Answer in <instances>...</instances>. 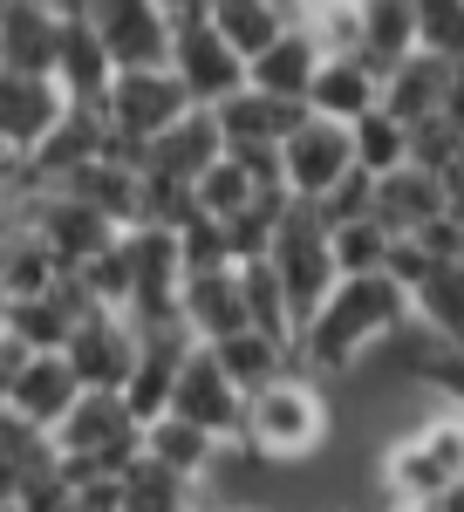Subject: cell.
Returning <instances> with one entry per match:
<instances>
[{"label": "cell", "mask_w": 464, "mask_h": 512, "mask_svg": "<svg viewBox=\"0 0 464 512\" xmlns=\"http://www.w3.org/2000/svg\"><path fill=\"white\" fill-rule=\"evenodd\" d=\"M116 512H198L192 506V485L171 478L164 465H151L144 451L116 472Z\"/></svg>", "instance_id": "cell-30"}, {"label": "cell", "mask_w": 464, "mask_h": 512, "mask_svg": "<svg viewBox=\"0 0 464 512\" xmlns=\"http://www.w3.org/2000/svg\"><path fill=\"white\" fill-rule=\"evenodd\" d=\"M62 362L76 369L82 390H103L116 396L130 383V362H137V328L110 308H89V315L69 328V342H62Z\"/></svg>", "instance_id": "cell-8"}, {"label": "cell", "mask_w": 464, "mask_h": 512, "mask_svg": "<svg viewBox=\"0 0 464 512\" xmlns=\"http://www.w3.org/2000/svg\"><path fill=\"white\" fill-rule=\"evenodd\" d=\"M321 512H342V506H321Z\"/></svg>", "instance_id": "cell-48"}, {"label": "cell", "mask_w": 464, "mask_h": 512, "mask_svg": "<svg viewBox=\"0 0 464 512\" xmlns=\"http://www.w3.org/2000/svg\"><path fill=\"white\" fill-rule=\"evenodd\" d=\"M376 96H383V76H376L362 55H321V69H314L301 110L348 130L355 117H369V110H376Z\"/></svg>", "instance_id": "cell-13"}, {"label": "cell", "mask_w": 464, "mask_h": 512, "mask_svg": "<svg viewBox=\"0 0 464 512\" xmlns=\"http://www.w3.org/2000/svg\"><path fill=\"white\" fill-rule=\"evenodd\" d=\"M437 117H444V123H451V130L464 137V69H451V82H444V103H437Z\"/></svg>", "instance_id": "cell-40"}, {"label": "cell", "mask_w": 464, "mask_h": 512, "mask_svg": "<svg viewBox=\"0 0 464 512\" xmlns=\"http://www.w3.org/2000/svg\"><path fill=\"white\" fill-rule=\"evenodd\" d=\"M151 7H164V14H171V21H178V14H198V7H205V0H151Z\"/></svg>", "instance_id": "cell-42"}, {"label": "cell", "mask_w": 464, "mask_h": 512, "mask_svg": "<svg viewBox=\"0 0 464 512\" xmlns=\"http://www.w3.org/2000/svg\"><path fill=\"white\" fill-rule=\"evenodd\" d=\"M171 239H178V267H185V274H226V267H232L226 226H219V219H205V212H198V219H185Z\"/></svg>", "instance_id": "cell-36"}, {"label": "cell", "mask_w": 464, "mask_h": 512, "mask_svg": "<svg viewBox=\"0 0 464 512\" xmlns=\"http://www.w3.org/2000/svg\"><path fill=\"white\" fill-rule=\"evenodd\" d=\"M430 267H437V260H430V253L417 246V239H389V260H383V274L396 280L403 294H417V280H424Z\"/></svg>", "instance_id": "cell-39"}, {"label": "cell", "mask_w": 464, "mask_h": 512, "mask_svg": "<svg viewBox=\"0 0 464 512\" xmlns=\"http://www.w3.org/2000/svg\"><path fill=\"white\" fill-rule=\"evenodd\" d=\"M232 512H267V506H232Z\"/></svg>", "instance_id": "cell-45"}, {"label": "cell", "mask_w": 464, "mask_h": 512, "mask_svg": "<svg viewBox=\"0 0 464 512\" xmlns=\"http://www.w3.org/2000/svg\"><path fill=\"white\" fill-rule=\"evenodd\" d=\"M458 151H464V137H458L444 117H430V123H417V130H410V171L444 178V171L458 164Z\"/></svg>", "instance_id": "cell-38"}, {"label": "cell", "mask_w": 464, "mask_h": 512, "mask_svg": "<svg viewBox=\"0 0 464 512\" xmlns=\"http://www.w3.org/2000/svg\"><path fill=\"white\" fill-rule=\"evenodd\" d=\"M239 274V308H246V328L253 335H267L280 349H294V315H287V294H280V280H273L267 260H246V267H232Z\"/></svg>", "instance_id": "cell-29"}, {"label": "cell", "mask_w": 464, "mask_h": 512, "mask_svg": "<svg viewBox=\"0 0 464 512\" xmlns=\"http://www.w3.org/2000/svg\"><path fill=\"white\" fill-rule=\"evenodd\" d=\"M267 267L280 280V294H287L294 328H301L328 301V287H335V253H328V226L314 219V205H294L287 198V212L273 226V246H267Z\"/></svg>", "instance_id": "cell-3"}, {"label": "cell", "mask_w": 464, "mask_h": 512, "mask_svg": "<svg viewBox=\"0 0 464 512\" xmlns=\"http://www.w3.org/2000/svg\"><path fill=\"white\" fill-rule=\"evenodd\" d=\"M362 512H430V506H396V499H376V506H362Z\"/></svg>", "instance_id": "cell-43"}, {"label": "cell", "mask_w": 464, "mask_h": 512, "mask_svg": "<svg viewBox=\"0 0 464 512\" xmlns=\"http://www.w3.org/2000/svg\"><path fill=\"white\" fill-rule=\"evenodd\" d=\"M410 321L424 328L430 342L444 349H464V260H437L417 294H410Z\"/></svg>", "instance_id": "cell-23"}, {"label": "cell", "mask_w": 464, "mask_h": 512, "mask_svg": "<svg viewBox=\"0 0 464 512\" xmlns=\"http://www.w3.org/2000/svg\"><path fill=\"white\" fill-rule=\"evenodd\" d=\"M328 253H335V280L383 274V260H389V233L376 226V219H355V226H335V233H328Z\"/></svg>", "instance_id": "cell-34"}, {"label": "cell", "mask_w": 464, "mask_h": 512, "mask_svg": "<svg viewBox=\"0 0 464 512\" xmlns=\"http://www.w3.org/2000/svg\"><path fill=\"white\" fill-rule=\"evenodd\" d=\"M444 82H451V62H437V55H403L396 69L383 76V96H376V110L396 117L403 130H417V123L437 117V103H444Z\"/></svg>", "instance_id": "cell-19"}, {"label": "cell", "mask_w": 464, "mask_h": 512, "mask_svg": "<svg viewBox=\"0 0 464 512\" xmlns=\"http://www.w3.org/2000/svg\"><path fill=\"white\" fill-rule=\"evenodd\" d=\"M178 328L192 335L198 349L226 342L246 328V308H239V274H185L178 280Z\"/></svg>", "instance_id": "cell-16"}, {"label": "cell", "mask_w": 464, "mask_h": 512, "mask_svg": "<svg viewBox=\"0 0 464 512\" xmlns=\"http://www.w3.org/2000/svg\"><path fill=\"white\" fill-rule=\"evenodd\" d=\"M212 362H219V376H226L239 396L267 390V383H280L287 369H294V349H280V342H267V335H253V328H239V335H226V342H212Z\"/></svg>", "instance_id": "cell-25"}, {"label": "cell", "mask_w": 464, "mask_h": 512, "mask_svg": "<svg viewBox=\"0 0 464 512\" xmlns=\"http://www.w3.org/2000/svg\"><path fill=\"white\" fill-rule=\"evenodd\" d=\"M430 512H464V478H451V485L437 492V506H430Z\"/></svg>", "instance_id": "cell-41"}, {"label": "cell", "mask_w": 464, "mask_h": 512, "mask_svg": "<svg viewBox=\"0 0 464 512\" xmlns=\"http://www.w3.org/2000/svg\"><path fill=\"white\" fill-rule=\"evenodd\" d=\"M253 198H260V192H253V178H246V171H239L226 151H219V158H212V164L192 178V205L205 212V219H219V226H226L232 212H246Z\"/></svg>", "instance_id": "cell-33"}, {"label": "cell", "mask_w": 464, "mask_h": 512, "mask_svg": "<svg viewBox=\"0 0 464 512\" xmlns=\"http://www.w3.org/2000/svg\"><path fill=\"white\" fill-rule=\"evenodd\" d=\"M314 219L335 233V226H355V219H376V178H362V171H348L335 192L314 205Z\"/></svg>", "instance_id": "cell-37"}, {"label": "cell", "mask_w": 464, "mask_h": 512, "mask_svg": "<svg viewBox=\"0 0 464 512\" xmlns=\"http://www.w3.org/2000/svg\"><path fill=\"white\" fill-rule=\"evenodd\" d=\"M185 110H192V103H185V89L171 82V69H123V76L110 82V96H103V123H110L116 137H137V144L164 137Z\"/></svg>", "instance_id": "cell-9"}, {"label": "cell", "mask_w": 464, "mask_h": 512, "mask_svg": "<svg viewBox=\"0 0 464 512\" xmlns=\"http://www.w3.org/2000/svg\"><path fill=\"white\" fill-rule=\"evenodd\" d=\"M48 472H55V444L14 410H0V506H21V492Z\"/></svg>", "instance_id": "cell-26"}, {"label": "cell", "mask_w": 464, "mask_h": 512, "mask_svg": "<svg viewBox=\"0 0 464 512\" xmlns=\"http://www.w3.org/2000/svg\"><path fill=\"white\" fill-rule=\"evenodd\" d=\"M76 14L103 41L116 76L123 69H164V55H171V14L164 7H151V0H82Z\"/></svg>", "instance_id": "cell-5"}, {"label": "cell", "mask_w": 464, "mask_h": 512, "mask_svg": "<svg viewBox=\"0 0 464 512\" xmlns=\"http://www.w3.org/2000/svg\"><path fill=\"white\" fill-rule=\"evenodd\" d=\"M314 69H321V48H314V35L301 28V21H287L280 35L246 62V89L253 96H273V103H301L308 96Z\"/></svg>", "instance_id": "cell-14"}, {"label": "cell", "mask_w": 464, "mask_h": 512, "mask_svg": "<svg viewBox=\"0 0 464 512\" xmlns=\"http://www.w3.org/2000/svg\"><path fill=\"white\" fill-rule=\"evenodd\" d=\"M62 512H89V506H76V499H69V506H62Z\"/></svg>", "instance_id": "cell-44"}, {"label": "cell", "mask_w": 464, "mask_h": 512, "mask_svg": "<svg viewBox=\"0 0 464 512\" xmlns=\"http://www.w3.org/2000/svg\"><path fill=\"white\" fill-rule=\"evenodd\" d=\"M328 437H335V396L321 390V383H308L301 369H287L280 383L246 396V431H239V444L260 465H308Z\"/></svg>", "instance_id": "cell-2"}, {"label": "cell", "mask_w": 464, "mask_h": 512, "mask_svg": "<svg viewBox=\"0 0 464 512\" xmlns=\"http://www.w3.org/2000/svg\"><path fill=\"white\" fill-rule=\"evenodd\" d=\"M198 14L212 21V35L226 41L239 62H253V55H260V48H267V41L287 28V14H280L273 0H205Z\"/></svg>", "instance_id": "cell-27"}, {"label": "cell", "mask_w": 464, "mask_h": 512, "mask_svg": "<svg viewBox=\"0 0 464 512\" xmlns=\"http://www.w3.org/2000/svg\"><path fill=\"white\" fill-rule=\"evenodd\" d=\"M403 321H410V294L389 274L335 280L328 301H321V308L301 321V335H294V369H301L308 383H321V390H335V383L355 376V362L369 349H383Z\"/></svg>", "instance_id": "cell-1"}, {"label": "cell", "mask_w": 464, "mask_h": 512, "mask_svg": "<svg viewBox=\"0 0 464 512\" xmlns=\"http://www.w3.org/2000/svg\"><path fill=\"white\" fill-rule=\"evenodd\" d=\"M355 158H348V130L328 117H301L280 137V192L294 205H321V198L342 185Z\"/></svg>", "instance_id": "cell-6"}, {"label": "cell", "mask_w": 464, "mask_h": 512, "mask_svg": "<svg viewBox=\"0 0 464 512\" xmlns=\"http://www.w3.org/2000/svg\"><path fill=\"white\" fill-rule=\"evenodd\" d=\"M0 396H7V369H0Z\"/></svg>", "instance_id": "cell-46"}, {"label": "cell", "mask_w": 464, "mask_h": 512, "mask_svg": "<svg viewBox=\"0 0 464 512\" xmlns=\"http://www.w3.org/2000/svg\"><path fill=\"white\" fill-rule=\"evenodd\" d=\"M444 212V185L430 178V171H389V178H376V226H383L389 239H410L424 233L430 219Z\"/></svg>", "instance_id": "cell-22"}, {"label": "cell", "mask_w": 464, "mask_h": 512, "mask_svg": "<svg viewBox=\"0 0 464 512\" xmlns=\"http://www.w3.org/2000/svg\"><path fill=\"white\" fill-rule=\"evenodd\" d=\"M103 151V110H76V103H62V117L48 123V137H41L35 151H28V178H35L41 192H55L69 171H82V164Z\"/></svg>", "instance_id": "cell-15"}, {"label": "cell", "mask_w": 464, "mask_h": 512, "mask_svg": "<svg viewBox=\"0 0 464 512\" xmlns=\"http://www.w3.org/2000/svg\"><path fill=\"white\" fill-rule=\"evenodd\" d=\"M55 117H62L55 82L48 76H7V69H0V151H7V158H28L41 137H48Z\"/></svg>", "instance_id": "cell-17"}, {"label": "cell", "mask_w": 464, "mask_h": 512, "mask_svg": "<svg viewBox=\"0 0 464 512\" xmlns=\"http://www.w3.org/2000/svg\"><path fill=\"white\" fill-rule=\"evenodd\" d=\"M301 117H308L301 103H273V96H253V89H239V96H226V103L212 110L219 144H226V151H253V144L280 151V137H287Z\"/></svg>", "instance_id": "cell-20"}, {"label": "cell", "mask_w": 464, "mask_h": 512, "mask_svg": "<svg viewBox=\"0 0 464 512\" xmlns=\"http://www.w3.org/2000/svg\"><path fill=\"white\" fill-rule=\"evenodd\" d=\"M348 158H355L362 178H389V171L410 164V130L396 117H383V110H369V117L348 123Z\"/></svg>", "instance_id": "cell-31"}, {"label": "cell", "mask_w": 464, "mask_h": 512, "mask_svg": "<svg viewBox=\"0 0 464 512\" xmlns=\"http://www.w3.org/2000/svg\"><path fill=\"white\" fill-rule=\"evenodd\" d=\"M403 437H410L430 465L444 472V485H451V478H464V410H451V403H430V410H424V417H417Z\"/></svg>", "instance_id": "cell-32"}, {"label": "cell", "mask_w": 464, "mask_h": 512, "mask_svg": "<svg viewBox=\"0 0 464 512\" xmlns=\"http://www.w3.org/2000/svg\"><path fill=\"white\" fill-rule=\"evenodd\" d=\"M219 151H226V144H219V123H212V110H185V117L171 123L164 137H151V164H144V171L192 185V178H198L212 158H219Z\"/></svg>", "instance_id": "cell-24"}, {"label": "cell", "mask_w": 464, "mask_h": 512, "mask_svg": "<svg viewBox=\"0 0 464 512\" xmlns=\"http://www.w3.org/2000/svg\"><path fill=\"white\" fill-rule=\"evenodd\" d=\"M35 239L55 253L62 274H76L82 260H96L103 246H116V226L96 205H82V198H69V192H41L35 198Z\"/></svg>", "instance_id": "cell-10"}, {"label": "cell", "mask_w": 464, "mask_h": 512, "mask_svg": "<svg viewBox=\"0 0 464 512\" xmlns=\"http://www.w3.org/2000/svg\"><path fill=\"white\" fill-rule=\"evenodd\" d=\"M0 512H21V506H0Z\"/></svg>", "instance_id": "cell-47"}, {"label": "cell", "mask_w": 464, "mask_h": 512, "mask_svg": "<svg viewBox=\"0 0 464 512\" xmlns=\"http://www.w3.org/2000/svg\"><path fill=\"white\" fill-rule=\"evenodd\" d=\"M48 82H55V96H62V103H76V110H103V96H110L116 69H110V55H103V41L82 28V14H62Z\"/></svg>", "instance_id": "cell-11"}, {"label": "cell", "mask_w": 464, "mask_h": 512, "mask_svg": "<svg viewBox=\"0 0 464 512\" xmlns=\"http://www.w3.org/2000/svg\"><path fill=\"white\" fill-rule=\"evenodd\" d=\"M62 14L48 0H7L0 7V69L7 76H48Z\"/></svg>", "instance_id": "cell-18"}, {"label": "cell", "mask_w": 464, "mask_h": 512, "mask_svg": "<svg viewBox=\"0 0 464 512\" xmlns=\"http://www.w3.org/2000/svg\"><path fill=\"white\" fill-rule=\"evenodd\" d=\"M219 451H226V444H212L205 431L178 424V417L144 424V458H151V465H164L171 478H185V485H198V478L212 472V458H219Z\"/></svg>", "instance_id": "cell-28"}, {"label": "cell", "mask_w": 464, "mask_h": 512, "mask_svg": "<svg viewBox=\"0 0 464 512\" xmlns=\"http://www.w3.org/2000/svg\"><path fill=\"white\" fill-rule=\"evenodd\" d=\"M164 69H171V82L185 89L192 110H219L226 96L246 89V62L212 35L205 14H178V21H171V55H164Z\"/></svg>", "instance_id": "cell-4"}, {"label": "cell", "mask_w": 464, "mask_h": 512, "mask_svg": "<svg viewBox=\"0 0 464 512\" xmlns=\"http://www.w3.org/2000/svg\"><path fill=\"white\" fill-rule=\"evenodd\" d=\"M355 21H362L355 55L376 76H389L403 55H417V0H355Z\"/></svg>", "instance_id": "cell-21"}, {"label": "cell", "mask_w": 464, "mask_h": 512, "mask_svg": "<svg viewBox=\"0 0 464 512\" xmlns=\"http://www.w3.org/2000/svg\"><path fill=\"white\" fill-rule=\"evenodd\" d=\"M76 396H82V383H76V369H69L62 355H28V362L7 376L0 410H14L21 424H35V431L48 437L69 410H76Z\"/></svg>", "instance_id": "cell-12"}, {"label": "cell", "mask_w": 464, "mask_h": 512, "mask_svg": "<svg viewBox=\"0 0 464 512\" xmlns=\"http://www.w3.org/2000/svg\"><path fill=\"white\" fill-rule=\"evenodd\" d=\"M417 48L464 69V0H417Z\"/></svg>", "instance_id": "cell-35"}, {"label": "cell", "mask_w": 464, "mask_h": 512, "mask_svg": "<svg viewBox=\"0 0 464 512\" xmlns=\"http://www.w3.org/2000/svg\"><path fill=\"white\" fill-rule=\"evenodd\" d=\"M164 417H178V424L205 431L212 444H239V431H246V396L219 376L212 355L192 349V355H185V369H178V383H171V410H164Z\"/></svg>", "instance_id": "cell-7"}]
</instances>
